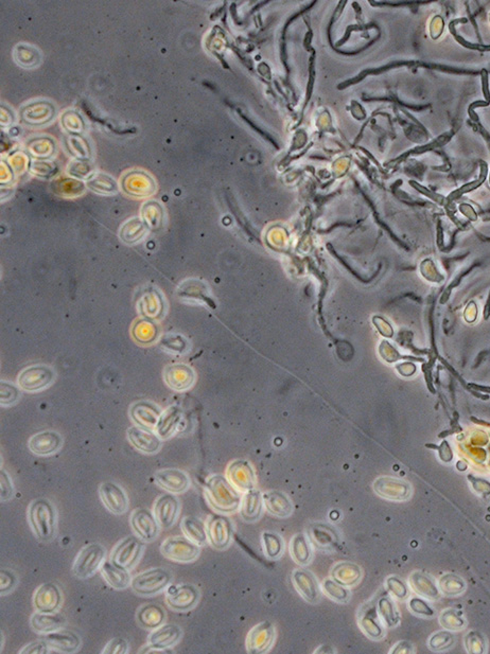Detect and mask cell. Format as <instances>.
Returning <instances> with one entry per match:
<instances>
[{
	"label": "cell",
	"mask_w": 490,
	"mask_h": 654,
	"mask_svg": "<svg viewBox=\"0 0 490 654\" xmlns=\"http://www.w3.org/2000/svg\"><path fill=\"white\" fill-rule=\"evenodd\" d=\"M62 603V593L58 586L51 582L43 584L35 591L33 605L39 612L54 613Z\"/></svg>",
	"instance_id": "obj_15"
},
{
	"label": "cell",
	"mask_w": 490,
	"mask_h": 654,
	"mask_svg": "<svg viewBox=\"0 0 490 654\" xmlns=\"http://www.w3.org/2000/svg\"><path fill=\"white\" fill-rule=\"evenodd\" d=\"M180 529L187 539L192 541L199 546L204 545L207 542V529L201 519L195 517H187L183 519Z\"/></svg>",
	"instance_id": "obj_33"
},
{
	"label": "cell",
	"mask_w": 490,
	"mask_h": 654,
	"mask_svg": "<svg viewBox=\"0 0 490 654\" xmlns=\"http://www.w3.org/2000/svg\"><path fill=\"white\" fill-rule=\"evenodd\" d=\"M262 542H264V554L268 558L277 559L283 554V540L277 533H262Z\"/></svg>",
	"instance_id": "obj_39"
},
{
	"label": "cell",
	"mask_w": 490,
	"mask_h": 654,
	"mask_svg": "<svg viewBox=\"0 0 490 654\" xmlns=\"http://www.w3.org/2000/svg\"><path fill=\"white\" fill-rule=\"evenodd\" d=\"M54 380V371L47 365H33L25 368L18 374V384L20 388L28 393L45 389L51 385Z\"/></svg>",
	"instance_id": "obj_7"
},
{
	"label": "cell",
	"mask_w": 490,
	"mask_h": 654,
	"mask_svg": "<svg viewBox=\"0 0 490 654\" xmlns=\"http://www.w3.org/2000/svg\"><path fill=\"white\" fill-rule=\"evenodd\" d=\"M105 554V548L100 544H90L82 548L73 563V574L82 579L94 575L102 567Z\"/></svg>",
	"instance_id": "obj_4"
},
{
	"label": "cell",
	"mask_w": 490,
	"mask_h": 654,
	"mask_svg": "<svg viewBox=\"0 0 490 654\" xmlns=\"http://www.w3.org/2000/svg\"><path fill=\"white\" fill-rule=\"evenodd\" d=\"M264 506L269 513L278 517H288L293 512V504L283 492L271 491L262 495Z\"/></svg>",
	"instance_id": "obj_25"
},
{
	"label": "cell",
	"mask_w": 490,
	"mask_h": 654,
	"mask_svg": "<svg viewBox=\"0 0 490 654\" xmlns=\"http://www.w3.org/2000/svg\"><path fill=\"white\" fill-rule=\"evenodd\" d=\"M226 479L242 493L255 489L256 475L253 467L247 460L238 459L227 467Z\"/></svg>",
	"instance_id": "obj_8"
},
{
	"label": "cell",
	"mask_w": 490,
	"mask_h": 654,
	"mask_svg": "<svg viewBox=\"0 0 490 654\" xmlns=\"http://www.w3.org/2000/svg\"><path fill=\"white\" fill-rule=\"evenodd\" d=\"M208 541L216 550H225L231 544L233 538V526L228 517L222 514H214L208 519Z\"/></svg>",
	"instance_id": "obj_9"
},
{
	"label": "cell",
	"mask_w": 490,
	"mask_h": 654,
	"mask_svg": "<svg viewBox=\"0 0 490 654\" xmlns=\"http://www.w3.org/2000/svg\"><path fill=\"white\" fill-rule=\"evenodd\" d=\"M161 347L170 352H183L185 347V342L180 335H165L161 342Z\"/></svg>",
	"instance_id": "obj_43"
},
{
	"label": "cell",
	"mask_w": 490,
	"mask_h": 654,
	"mask_svg": "<svg viewBox=\"0 0 490 654\" xmlns=\"http://www.w3.org/2000/svg\"><path fill=\"white\" fill-rule=\"evenodd\" d=\"M359 624L362 630H363V632L365 633L367 636L372 637V638H379L382 635L381 628H380L378 622H376L372 612L369 611L362 614L359 618Z\"/></svg>",
	"instance_id": "obj_40"
},
{
	"label": "cell",
	"mask_w": 490,
	"mask_h": 654,
	"mask_svg": "<svg viewBox=\"0 0 490 654\" xmlns=\"http://www.w3.org/2000/svg\"><path fill=\"white\" fill-rule=\"evenodd\" d=\"M182 636V630L180 627L176 624H164L155 629L150 636H149V647L145 648L144 652L146 653L149 650L150 652H163L168 648L172 647L180 641Z\"/></svg>",
	"instance_id": "obj_13"
},
{
	"label": "cell",
	"mask_w": 490,
	"mask_h": 654,
	"mask_svg": "<svg viewBox=\"0 0 490 654\" xmlns=\"http://www.w3.org/2000/svg\"><path fill=\"white\" fill-rule=\"evenodd\" d=\"M131 527L135 533L136 537L142 541H154L161 531L154 513H151L148 509L140 508L133 511L131 515Z\"/></svg>",
	"instance_id": "obj_10"
},
{
	"label": "cell",
	"mask_w": 490,
	"mask_h": 654,
	"mask_svg": "<svg viewBox=\"0 0 490 654\" xmlns=\"http://www.w3.org/2000/svg\"><path fill=\"white\" fill-rule=\"evenodd\" d=\"M374 489L376 493L379 494L382 498H391V500H405L409 493V487L407 483L397 481V479H388V477L377 479L374 483Z\"/></svg>",
	"instance_id": "obj_29"
},
{
	"label": "cell",
	"mask_w": 490,
	"mask_h": 654,
	"mask_svg": "<svg viewBox=\"0 0 490 654\" xmlns=\"http://www.w3.org/2000/svg\"><path fill=\"white\" fill-rule=\"evenodd\" d=\"M161 552L170 560L180 563L192 562L200 555V546L186 537H171L164 541Z\"/></svg>",
	"instance_id": "obj_5"
},
{
	"label": "cell",
	"mask_w": 490,
	"mask_h": 654,
	"mask_svg": "<svg viewBox=\"0 0 490 654\" xmlns=\"http://www.w3.org/2000/svg\"><path fill=\"white\" fill-rule=\"evenodd\" d=\"M136 619L144 628L155 630L165 622L166 612L161 605L149 603L138 610Z\"/></svg>",
	"instance_id": "obj_31"
},
{
	"label": "cell",
	"mask_w": 490,
	"mask_h": 654,
	"mask_svg": "<svg viewBox=\"0 0 490 654\" xmlns=\"http://www.w3.org/2000/svg\"><path fill=\"white\" fill-rule=\"evenodd\" d=\"M200 593L191 584L174 586L168 591L166 600L171 609L176 611H187L192 609L199 600Z\"/></svg>",
	"instance_id": "obj_14"
},
{
	"label": "cell",
	"mask_w": 490,
	"mask_h": 654,
	"mask_svg": "<svg viewBox=\"0 0 490 654\" xmlns=\"http://www.w3.org/2000/svg\"><path fill=\"white\" fill-rule=\"evenodd\" d=\"M129 651V643L121 637L111 639L103 649V654H125Z\"/></svg>",
	"instance_id": "obj_41"
},
{
	"label": "cell",
	"mask_w": 490,
	"mask_h": 654,
	"mask_svg": "<svg viewBox=\"0 0 490 654\" xmlns=\"http://www.w3.org/2000/svg\"><path fill=\"white\" fill-rule=\"evenodd\" d=\"M274 639V626L269 622H262L254 627L247 635V651L250 653H264L271 649Z\"/></svg>",
	"instance_id": "obj_11"
},
{
	"label": "cell",
	"mask_w": 490,
	"mask_h": 654,
	"mask_svg": "<svg viewBox=\"0 0 490 654\" xmlns=\"http://www.w3.org/2000/svg\"><path fill=\"white\" fill-rule=\"evenodd\" d=\"M138 310L144 319L152 321L161 319L165 312V300L163 295L155 288H149L144 292L138 302Z\"/></svg>",
	"instance_id": "obj_22"
},
{
	"label": "cell",
	"mask_w": 490,
	"mask_h": 654,
	"mask_svg": "<svg viewBox=\"0 0 490 654\" xmlns=\"http://www.w3.org/2000/svg\"><path fill=\"white\" fill-rule=\"evenodd\" d=\"M20 396V391L11 383L1 382V405H12Z\"/></svg>",
	"instance_id": "obj_42"
},
{
	"label": "cell",
	"mask_w": 490,
	"mask_h": 654,
	"mask_svg": "<svg viewBox=\"0 0 490 654\" xmlns=\"http://www.w3.org/2000/svg\"><path fill=\"white\" fill-rule=\"evenodd\" d=\"M16 582H18V579H16V576L14 575L13 572L9 571V569H1V573H0V592H1V594L11 592L14 586H16Z\"/></svg>",
	"instance_id": "obj_44"
},
{
	"label": "cell",
	"mask_w": 490,
	"mask_h": 654,
	"mask_svg": "<svg viewBox=\"0 0 490 654\" xmlns=\"http://www.w3.org/2000/svg\"><path fill=\"white\" fill-rule=\"evenodd\" d=\"M130 443L145 454H155L161 447V439L151 430L132 426L127 433Z\"/></svg>",
	"instance_id": "obj_16"
},
{
	"label": "cell",
	"mask_w": 490,
	"mask_h": 654,
	"mask_svg": "<svg viewBox=\"0 0 490 654\" xmlns=\"http://www.w3.org/2000/svg\"><path fill=\"white\" fill-rule=\"evenodd\" d=\"M171 582V574L164 569H152L138 574L132 579L131 586L136 594L152 596L165 590Z\"/></svg>",
	"instance_id": "obj_3"
},
{
	"label": "cell",
	"mask_w": 490,
	"mask_h": 654,
	"mask_svg": "<svg viewBox=\"0 0 490 654\" xmlns=\"http://www.w3.org/2000/svg\"><path fill=\"white\" fill-rule=\"evenodd\" d=\"M379 610L381 615L384 616V620L391 626H393V624H395V616L394 614V607H393L392 603H390V600H388L386 598L381 599V601L379 603Z\"/></svg>",
	"instance_id": "obj_47"
},
{
	"label": "cell",
	"mask_w": 490,
	"mask_h": 654,
	"mask_svg": "<svg viewBox=\"0 0 490 654\" xmlns=\"http://www.w3.org/2000/svg\"><path fill=\"white\" fill-rule=\"evenodd\" d=\"M146 225L142 221L135 218V220L129 221L125 223L120 230V237L122 241L127 244L137 243L138 241L144 237L146 235Z\"/></svg>",
	"instance_id": "obj_37"
},
{
	"label": "cell",
	"mask_w": 490,
	"mask_h": 654,
	"mask_svg": "<svg viewBox=\"0 0 490 654\" xmlns=\"http://www.w3.org/2000/svg\"><path fill=\"white\" fill-rule=\"evenodd\" d=\"M292 584L305 600L310 603L319 601V586L310 572L302 569H296L292 574Z\"/></svg>",
	"instance_id": "obj_20"
},
{
	"label": "cell",
	"mask_w": 490,
	"mask_h": 654,
	"mask_svg": "<svg viewBox=\"0 0 490 654\" xmlns=\"http://www.w3.org/2000/svg\"><path fill=\"white\" fill-rule=\"evenodd\" d=\"M155 481L159 487L171 493H182L190 485L188 475L178 469L159 471L155 474Z\"/></svg>",
	"instance_id": "obj_23"
},
{
	"label": "cell",
	"mask_w": 490,
	"mask_h": 654,
	"mask_svg": "<svg viewBox=\"0 0 490 654\" xmlns=\"http://www.w3.org/2000/svg\"><path fill=\"white\" fill-rule=\"evenodd\" d=\"M145 545L138 537L125 538L122 540L111 555V562L125 569H131L142 557Z\"/></svg>",
	"instance_id": "obj_6"
},
{
	"label": "cell",
	"mask_w": 490,
	"mask_h": 654,
	"mask_svg": "<svg viewBox=\"0 0 490 654\" xmlns=\"http://www.w3.org/2000/svg\"><path fill=\"white\" fill-rule=\"evenodd\" d=\"M101 575L109 586L115 590H125L132 584L129 569H122L111 562L103 563L101 567Z\"/></svg>",
	"instance_id": "obj_26"
},
{
	"label": "cell",
	"mask_w": 490,
	"mask_h": 654,
	"mask_svg": "<svg viewBox=\"0 0 490 654\" xmlns=\"http://www.w3.org/2000/svg\"><path fill=\"white\" fill-rule=\"evenodd\" d=\"M65 624H66V619L64 616L56 612L43 613V612L37 611L31 617V627L33 630L37 633H44V634L60 630L63 626H65Z\"/></svg>",
	"instance_id": "obj_28"
},
{
	"label": "cell",
	"mask_w": 490,
	"mask_h": 654,
	"mask_svg": "<svg viewBox=\"0 0 490 654\" xmlns=\"http://www.w3.org/2000/svg\"><path fill=\"white\" fill-rule=\"evenodd\" d=\"M292 558L298 564L307 565L310 562L312 557L310 543L304 533H298L294 536L290 545Z\"/></svg>",
	"instance_id": "obj_36"
},
{
	"label": "cell",
	"mask_w": 490,
	"mask_h": 654,
	"mask_svg": "<svg viewBox=\"0 0 490 654\" xmlns=\"http://www.w3.org/2000/svg\"><path fill=\"white\" fill-rule=\"evenodd\" d=\"M29 522L39 541L49 542L56 533V521L54 507L45 498H37L31 502L28 512Z\"/></svg>",
	"instance_id": "obj_2"
},
{
	"label": "cell",
	"mask_w": 490,
	"mask_h": 654,
	"mask_svg": "<svg viewBox=\"0 0 490 654\" xmlns=\"http://www.w3.org/2000/svg\"><path fill=\"white\" fill-rule=\"evenodd\" d=\"M13 483H12L11 479H10L8 473L1 470V473H0V498H1V500L5 502V500H10L13 496Z\"/></svg>",
	"instance_id": "obj_45"
},
{
	"label": "cell",
	"mask_w": 490,
	"mask_h": 654,
	"mask_svg": "<svg viewBox=\"0 0 490 654\" xmlns=\"http://www.w3.org/2000/svg\"><path fill=\"white\" fill-rule=\"evenodd\" d=\"M361 569L355 563H338L332 569L331 577L344 586H353L361 579Z\"/></svg>",
	"instance_id": "obj_34"
},
{
	"label": "cell",
	"mask_w": 490,
	"mask_h": 654,
	"mask_svg": "<svg viewBox=\"0 0 490 654\" xmlns=\"http://www.w3.org/2000/svg\"><path fill=\"white\" fill-rule=\"evenodd\" d=\"M132 335L138 344L148 346L159 340V326L152 319H138L132 328Z\"/></svg>",
	"instance_id": "obj_32"
},
{
	"label": "cell",
	"mask_w": 490,
	"mask_h": 654,
	"mask_svg": "<svg viewBox=\"0 0 490 654\" xmlns=\"http://www.w3.org/2000/svg\"><path fill=\"white\" fill-rule=\"evenodd\" d=\"M388 588L392 591L393 594L396 595L398 597H403L405 595V588L403 586V584H401L399 580H397L396 578H391L388 579Z\"/></svg>",
	"instance_id": "obj_48"
},
{
	"label": "cell",
	"mask_w": 490,
	"mask_h": 654,
	"mask_svg": "<svg viewBox=\"0 0 490 654\" xmlns=\"http://www.w3.org/2000/svg\"><path fill=\"white\" fill-rule=\"evenodd\" d=\"M205 495L210 506L220 513H231L241 505L240 492L222 475H214L206 481Z\"/></svg>",
	"instance_id": "obj_1"
},
{
	"label": "cell",
	"mask_w": 490,
	"mask_h": 654,
	"mask_svg": "<svg viewBox=\"0 0 490 654\" xmlns=\"http://www.w3.org/2000/svg\"><path fill=\"white\" fill-rule=\"evenodd\" d=\"M103 505L114 514H123L128 510L129 500L121 487L111 481L102 483L99 489Z\"/></svg>",
	"instance_id": "obj_12"
},
{
	"label": "cell",
	"mask_w": 490,
	"mask_h": 654,
	"mask_svg": "<svg viewBox=\"0 0 490 654\" xmlns=\"http://www.w3.org/2000/svg\"><path fill=\"white\" fill-rule=\"evenodd\" d=\"M262 507H264V498H262V492L255 488L244 493L241 505H240V513L245 521L255 522L262 515Z\"/></svg>",
	"instance_id": "obj_27"
},
{
	"label": "cell",
	"mask_w": 490,
	"mask_h": 654,
	"mask_svg": "<svg viewBox=\"0 0 490 654\" xmlns=\"http://www.w3.org/2000/svg\"><path fill=\"white\" fill-rule=\"evenodd\" d=\"M321 588L326 596L329 597L336 603H345L348 601L349 592L346 586L336 582L333 579H325L321 584Z\"/></svg>",
	"instance_id": "obj_38"
},
{
	"label": "cell",
	"mask_w": 490,
	"mask_h": 654,
	"mask_svg": "<svg viewBox=\"0 0 490 654\" xmlns=\"http://www.w3.org/2000/svg\"><path fill=\"white\" fill-rule=\"evenodd\" d=\"M180 417H182V413H180V409L176 407H171L167 411L161 413L159 424H157V428H155L159 438H170L176 433V428L180 424Z\"/></svg>",
	"instance_id": "obj_35"
},
{
	"label": "cell",
	"mask_w": 490,
	"mask_h": 654,
	"mask_svg": "<svg viewBox=\"0 0 490 654\" xmlns=\"http://www.w3.org/2000/svg\"><path fill=\"white\" fill-rule=\"evenodd\" d=\"M311 542L319 550H336L338 543V533L332 527L325 524H315L310 529Z\"/></svg>",
	"instance_id": "obj_30"
},
{
	"label": "cell",
	"mask_w": 490,
	"mask_h": 654,
	"mask_svg": "<svg viewBox=\"0 0 490 654\" xmlns=\"http://www.w3.org/2000/svg\"><path fill=\"white\" fill-rule=\"evenodd\" d=\"M161 412L154 403L140 401L134 403L130 409V417L140 428L155 430L161 418Z\"/></svg>",
	"instance_id": "obj_17"
},
{
	"label": "cell",
	"mask_w": 490,
	"mask_h": 654,
	"mask_svg": "<svg viewBox=\"0 0 490 654\" xmlns=\"http://www.w3.org/2000/svg\"><path fill=\"white\" fill-rule=\"evenodd\" d=\"M62 437L54 431H44L31 437L29 449L37 456H49L60 450Z\"/></svg>",
	"instance_id": "obj_21"
},
{
	"label": "cell",
	"mask_w": 490,
	"mask_h": 654,
	"mask_svg": "<svg viewBox=\"0 0 490 654\" xmlns=\"http://www.w3.org/2000/svg\"><path fill=\"white\" fill-rule=\"evenodd\" d=\"M180 511V502L176 496L164 494L157 498L154 505V515L161 529L173 526Z\"/></svg>",
	"instance_id": "obj_18"
},
{
	"label": "cell",
	"mask_w": 490,
	"mask_h": 654,
	"mask_svg": "<svg viewBox=\"0 0 490 654\" xmlns=\"http://www.w3.org/2000/svg\"><path fill=\"white\" fill-rule=\"evenodd\" d=\"M164 380L173 390L184 391L192 386L195 374L190 367L184 364H174L166 367Z\"/></svg>",
	"instance_id": "obj_19"
},
{
	"label": "cell",
	"mask_w": 490,
	"mask_h": 654,
	"mask_svg": "<svg viewBox=\"0 0 490 654\" xmlns=\"http://www.w3.org/2000/svg\"><path fill=\"white\" fill-rule=\"evenodd\" d=\"M49 645L46 643V641H35L32 643H28L24 649L20 651V653H27V654H45L49 653Z\"/></svg>",
	"instance_id": "obj_46"
},
{
	"label": "cell",
	"mask_w": 490,
	"mask_h": 654,
	"mask_svg": "<svg viewBox=\"0 0 490 654\" xmlns=\"http://www.w3.org/2000/svg\"><path fill=\"white\" fill-rule=\"evenodd\" d=\"M46 643L51 649L59 650L65 653L75 652L81 646L79 635L71 631H54L45 636Z\"/></svg>",
	"instance_id": "obj_24"
}]
</instances>
